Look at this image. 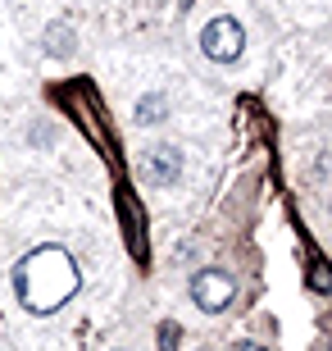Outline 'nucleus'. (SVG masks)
Returning a JSON list of instances; mask_svg holds the SVG:
<instances>
[{
    "label": "nucleus",
    "mask_w": 332,
    "mask_h": 351,
    "mask_svg": "<svg viewBox=\"0 0 332 351\" xmlns=\"http://www.w3.org/2000/svg\"><path fill=\"white\" fill-rule=\"evenodd\" d=\"M41 46H46V55L64 60V55L77 46V37H73V27H68V23H51L46 32H41Z\"/></svg>",
    "instance_id": "nucleus-6"
},
{
    "label": "nucleus",
    "mask_w": 332,
    "mask_h": 351,
    "mask_svg": "<svg viewBox=\"0 0 332 351\" xmlns=\"http://www.w3.org/2000/svg\"><path fill=\"white\" fill-rule=\"evenodd\" d=\"M232 297H237L232 274H223V269H196L192 274V301L205 315H223L232 306Z\"/></svg>",
    "instance_id": "nucleus-4"
},
{
    "label": "nucleus",
    "mask_w": 332,
    "mask_h": 351,
    "mask_svg": "<svg viewBox=\"0 0 332 351\" xmlns=\"http://www.w3.org/2000/svg\"><path fill=\"white\" fill-rule=\"evenodd\" d=\"M10 287L18 306L32 315H55L82 287V274H77V261L68 256L64 247H32L23 261L14 265L10 274Z\"/></svg>",
    "instance_id": "nucleus-1"
},
{
    "label": "nucleus",
    "mask_w": 332,
    "mask_h": 351,
    "mask_svg": "<svg viewBox=\"0 0 332 351\" xmlns=\"http://www.w3.org/2000/svg\"><path fill=\"white\" fill-rule=\"evenodd\" d=\"M182 169H187V156H182L178 146H146L141 151V165H137V173H141V182L146 187H173V182L182 178Z\"/></svg>",
    "instance_id": "nucleus-3"
},
{
    "label": "nucleus",
    "mask_w": 332,
    "mask_h": 351,
    "mask_svg": "<svg viewBox=\"0 0 332 351\" xmlns=\"http://www.w3.org/2000/svg\"><path fill=\"white\" fill-rule=\"evenodd\" d=\"M132 119H137L141 128H155V123H164V119H168L164 91H146V96L137 101V110H132Z\"/></svg>",
    "instance_id": "nucleus-5"
},
{
    "label": "nucleus",
    "mask_w": 332,
    "mask_h": 351,
    "mask_svg": "<svg viewBox=\"0 0 332 351\" xmlns=\"http://www.w3.org/2000/svg\"><path fill=\"white\" fill-rule=\"evenodd\" d=\"M201 51L205 60H214V64H237L246 51V27L232 19V14H218L209 23L201 27Z\"/></svg>",
    "instance_id": "nucleus-2"
},
{
    "label": "nucleus",
    "mask_w": 332,
    "mask_h": 351,
    "mask_svg": "<svg viewBox=\"0 0 332 351\" xmlns=\"http://www.w3.org/2000/svg\"><path fill=\"white\" fill-rule=\"evenodd\" d=\"M159 347H164V351H178V328H173V324L159 328Z\"/></svg>",
    "instance_id": "nucleus-7"
},
{
    "label": "nucleus",
    "mask_w": 332,
    "mask_h": 351,
    "mask_svg": "<svg viewBox=\"0 0 332 351\" xmlns=\"http://www.w3.org/2000/svg\"><path fill=\"white\" fill-rule=\"evenodd\" d=\"M237 351H264V347H255V342H242V347H237Z\"/></svg>",
    "instance_id": "nucleus-8"
}]
</instances>
